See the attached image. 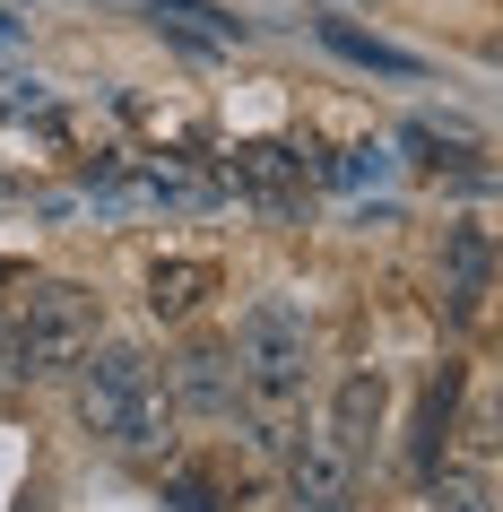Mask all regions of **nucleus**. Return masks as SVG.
Segmentation results:
<instances>
[{
	"label": "nucleus",
	"mask_w": 503,
	"mask_h": 512,
	"mask_svg": "<svg viewBox=\"0 0 503 512\" xmlns=\"http://www.w3.org/2000/svg\"><path fill=\"white\" fill-rule=\"evenodd\" d=\"M382 426H391V374H382V365H356V374L330 391V426L321 434H330L347 460H365L373 443H382Z\"/></svg>",
	"instance_id": "nucleus-7"
},
{
	"label": "nucleus",
	"mask_w": 503,
	"mask_h": 512,
	"mask_svg": "<svg viewBox=\"0 0 503 512\" xmlns=\"http://www.w3.org/2000/svg\"><path fill=\"white\" fill-rule=\"evenodd\" d=\"M486 296H495V235H486V226H451L443 235V304H451V322H477Z\"/></svg>",
	"instance_id": "nucleus-8"
},
{
	"label": "nucleus",
	"mask_w": 503,
	"mask_h": 512,
	"mask_svg": "<svg viewBox=\"0 0 503 512\" xmlns=\"http://www.w3.org/2000/svg\"><path fill=\"white\" fill-rule=\"evenodd\" d=\"M425 512H495V495H486V469H425Z\"/></svg>",
	"instance_id": "nucleus-12"
},
{
	"label": "nucleus",
	"mask_w": 503,
	"mask_h": 512,
	"mask_svg": "<svg viewBox=\"0 0 503 512\" xmlns=\"http://www.w3.org/2000/svg\"><path fill=\"white\" fill-rule=\"evenodd\" d=\"M226 183L261 226H295L313 191H330V148H287V139H243L226 157Z\"/></svg>",
	"instance_id": "nucleus-4"
},
{
	"label": "nucleus",
	"mask_w": 503,
	"mask_h": 512,
	"mask_svg": "<svg viewBox=\"0 0 503 512\" xmlns=\"http://www.w3.org/2000/svg\"><path fill=\"white\" fill-rule=\"evenodd\" d=\"M157 9H183V18H200V27L217 35V44H226V35H243V18H226L217 0H157Z\"/></svg>",
	"instance_id": "nucleus-13"
},
{
	"label": "nucleus",
	"mask_w": 503,
	"mask_h": 512,
	"mask_svg": "<svg viewBox=\"0 0 503 512\" xmlns=\"http://www.w3.org/2000/svg\"><path fill=\"white\" fill-rule=\"evenodd\" d=\"M165 504H174V512H217V495H209V486H200V478H183V486H174V495H165Z\"/></svg>",
	"instance_id": "nucleus-14"
},
{
	"label": "nucleus",
	"mask_w": 503,
	"mask_h": 512,
	"mask_svg": "<svg viewBox=\"0 0 503 512\" xmlns=\"http://www.w3.org/2000/svg\"><path fill=\"white\" fill-rule=\"evenodd\" d=\"M165 400L191 408V417H235V408H243L235 348H217V339H191V348L165 365Z\"/></svg>",
	"instance_id": "nucleus-5"
},
{
	"label": "nucleus",
	"mask_w": 503,
	"mask_h": 512,
	"mask_svg": "<svg viewBox=\"0 0 503 512\" xmlns=\"http://www.w3.org/2000/svg\"><path fill=\"white\" fill-rule=\"evenodd\" d=\"M209 296H217V261H200V252L148 270V313H157V322H183V313H200Z\"/></svg>",
	"instance_id": "nucleus-9"
},
{
	"label": "nucleus",
	"mask_w": 503,
	"mask_h": 512,
	"mask_svg": "<svg viewBox=\"0 0 503 512\" xmlns=\"http://www.w3.org/2000/svg\"><path fill=\"white\" fill-rule=\"evenodd\" d=\"M451 408H460V365H443V374L425 382V400H417V434H408V460H417V469H434V460H443Z\"/></svg>",
	"instance_id": "nucleus-11"
},
{
	"label": "nucleus",
	"mask_w": 503,
	"mask_h": 512,
	"mask_svg": "<svg viewBox=\"0 0 503 512\" xmlns=\"http://www.w3.org/2000/svg\"><path fill=\"white\" fill-rule=\"evenodd\" d=\"M87 348H96V296H87L79 278H44V287H27L18 322H9V339H0V356H9V374H18V382L70 374Z\"/></svg>",
	"instance_id": "nucleus-2"
},
{
	"label": "nucleus",
	"mask_w": 503,
	"mask_h": 512,
	"mask_svg": "<svg viewBox=\"0 0 503 512\" xmlns=\"http://www.w3.org/2000/svg\"><path fill=\"white\" fill-rule=\"evenodd\" d=\"M70 374H79V426L96 443H113L131 460L174 452V400H165V374L139 339H96Z\"/></svg>",
	"instance_id": "nucleus-1"
},
{
	"label": "nucleus",
	"mask_w": 503,
	"mask_h": 512,
	"mask_svg": "<svg viewBox=\"0 0 503 512\" xmlns=\"http://www.w3.org/2000/svg\"><path fill=\"white\" fill-rule=\"evenodd\" d=\"M287 504L295 512H356V460L330 434H295L287 443Z\"/></svg>",
	"instance_id": "nucleus-6"
},
{
	"label": "nucleus",
	"mask_w": 503,
	"mask_h": 512,
	"mask_svg": "<svg viewBox=\"0 0 503 512\" xmlns=\"http://www.w3.org/2000/svg\"><path fill=\"white\" fill-rule=\"evenodd\" d=\"M321 44H330L339 61H356V70H382V79H425L417 53H399V44H382V35H365V27H347V18H321Z\"/></svg>",
	"instance_id": "nucleus-10"
},
{
	"label": "nucleus",
	"mask_w": 503,
	"mask_h": 512,
	"mask_svg": "<svg viewBox=\"0 0 503 512\" xmlns=\"http://www.w3.org/2000/svg\"><path fill=\"white\" fill-rule=\"evenodd\" d=\"M304 365H313V322H304V304H287V296L243 304V322H235L243 400L252 408H287L295 391H304Z\"/></svg>",
	"instance_id": "nucleus-3"
}]
</instances>
